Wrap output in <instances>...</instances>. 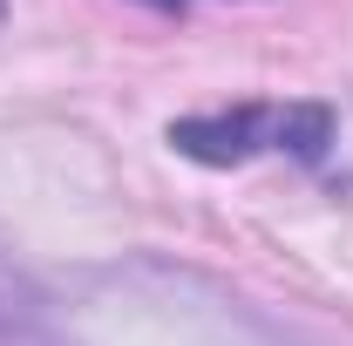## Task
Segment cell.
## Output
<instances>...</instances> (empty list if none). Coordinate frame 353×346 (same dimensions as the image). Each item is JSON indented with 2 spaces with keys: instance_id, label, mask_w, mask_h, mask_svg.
I'll use <instances>...</instances> for the list:
<instances>
[{
  "instance_id": "1",
  "label": "cell",
  "mask_w": 353,
  "mask_h": 346,
  "mask_svg": "<svg viewBox=\"0 0 353 346\" xmlns=\"http://www.w3.org/2000/svg\"><path fill=\"white\" fill-rule=\"evenodd\" d=\"M333 109L326 102H238V109H211V116H183L170 123V150L190 163H252V156H292V163H326L333 150Z\"/></svg>"
},
{
  "instance_id": "2",
  "label": "cell",
  "mask_w": 353,
  "mask_h": 346,
  "mask_svg": "<svg viewBox=\"0 0 353 346\" xmlns=\"http://www.w3.org/2000/svg\"><path fill=\"white\" fill-rule=\"evenodd\" d=\"M0 346H54L48 333V305L0 265Z\"/></svg>"
},
{
  "instance_id": "3",
  "label": "cell",
  "mask_w": 353,
  "mask_h": 346,
  "mask_svg": "<svg viewBox=\"0 0 353 346\" xmlns=\"http://www.w3.org/2000/svg\"><path fill=\"white\" fill-rule=\"evenodd\" d=\"M143 7H163V14H183L190 0H143Z\"/></svg>"
},
{
  "instance_id": "4",
  "label": "cell",
  "mask_w": 353,
  "mask_h": 346,
  "mask_svg": "<svg viewBox=\"0 0 353 346\" xmlns=\"http://www.w3.org/2000/svg\"><path fill=\"white\" fill-rule=\"evenodd\" d=\"M0 14H7V0H0Z\"/></svg>"
}]
</instances>
